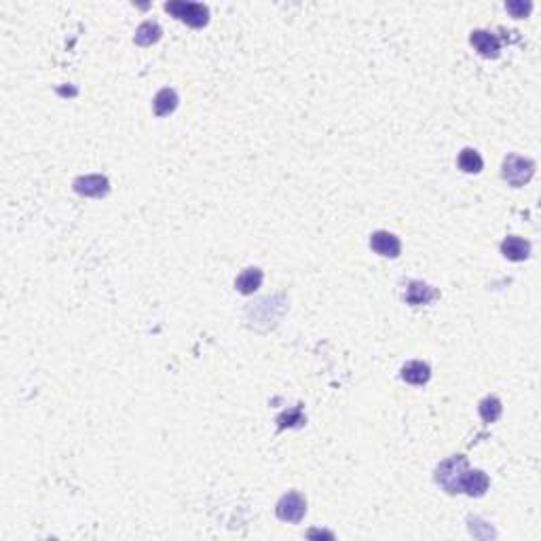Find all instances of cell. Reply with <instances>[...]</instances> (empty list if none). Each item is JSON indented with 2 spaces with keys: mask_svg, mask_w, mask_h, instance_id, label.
I'll return each mask as SVG.
<instances>
[{
  "mask_svg": "<svg viewBox=\"0 0 541 541\" xmlns=\"http://www.w3.org/2000/svg\"><path fill=\"white\" fill-rule=\"evenodd\" d=\"M469 42L474 45V49L482 55V57H497L501 51V42L495 34L486 32V30H474L469 36Z\"/></svg>",
  "mask_w": 541,
  "mask_h": 541,
  "instance_id": "52a82bcc",
  "label": "cell"
},
{
  "mask_svg": "<svg viewBox=\"0 0 541 541\" xmlns=\"http://www.w3.org/2000/svg\"><path fill=\"white\" fill-rule=\"evenodd\" d=\"M467 472V459L457 455L450 457L446 461H442L435 469V482L448 493V495H457L461 493V480L463 474Z\"/></svg>",
  "mask_w": 541,
  "mask_h": 541,
  "instance_id": "6da1fadb",
  "label": "cell"
},
{
  "mask_svg": "<svg viewBox=\"0 0 541 541\" xmlns=\"http://www.w3.org/2000/svg\"><path fill=\"white\" fill-rule=\"evenodd\" d=\"M165 11L184 21L190 28H203L210 21V8L201 2H184V0H173L165 2Z\"/></svg>",
  "mask_w": 541,
  "mask_h": 541,
  "instance_id": "7a4b0ae2",
  "label": "cell"
},
{
  "mask_svg": "<svg viewBox=\"0 0 541 541\" xmlns=\"http://www.w3.org/2000/svg\"><path fill=\"white\" fill-rule=\"evenodd\" d=\"M275 514L279 520L283 523H300L307 514V501L300 493L292 491V493H285L279 501H277V508H275Z\"/></svg>",
  "mask_w": 541,
  "mask_h": 541,
  "instance_id": "277c9868",
  "label": "cell"
},
{
  "mask_svg": "<svg viewBox=\"0 0 541 541\" xmlns=\"http://www.w3.org/2000/svg\"><path fill=\"white\" fill-rule=\"evenodd\" d=\"M438 290H433L429 283H423V281H408L406 285V302L412 304V307H421V304H429L438 298Z\"/></svg>",
  "mask_w": 541,
  "mask_h": 541,
  "instance_id": "ba28073f",
  "label": "cell"
},
{
  "mask_svg": "<svg viewBox=\"0 0 541 541\" xmlns=\"http://www.w3.org/2000/svg\"><path fill=\"white\" fill-rule=\"evenodd\" d=\"M277 423H279V429H285V427H296V425H302V423H304V416H302L300 408H292L290 412H283V414H279Z\"/></svg>",
  "mask_w": 541,
  "mask_h": 541,
  "instance_id": "e0dca14e",
  "label": "cell"
},
{
  "mask_svg": "<svg viewBox=\"0 0 541 541\" xmlns=\"http://www.w3.org/2000/svg\"><path fill=\"white\" fill-rule=\"evenodd\" d=\"M501 254L508 258V261H514V263H520V261H527L529 254H531V244L523 237H506L503 244H501Z\"/></svg>",
  "mask_w": 541,
  "mask_h": 541,
  "instance_id": "30bf717a",
  "label": "cell"
},
{
  "mask_svg": "<svg viewBox=\"0 0 541 541\" xmlns=\"http://www.w3.org/2000/svg\"><path fill=\"white\" fill-rule=\"evenodd\" d=\"M506 8L508 13H512V17H527L533 8L531 2H525V0H512V2H506Z\"/></svg>",
  "mask_w": 541,
  "mask_h": 541,
  "instance_id": "ac0fdd59",
  "label": "cell"
},
{
  "mask_svg": "<svg viewBox=\"0 0 541 541\" xmlns=\"http://www.w3.org/2000/svg\"><path fill=\"white\" fill-rule=\"evenodd\" d=\"M429 377H431L429 366L425 362H418V360L408 362V364H404V368H402V379H404L406 383H410V385H425L429 381Z\"/></svg>",
  "mask_w": 541,
  "mask_h": 541,
  "instance_id": "8fae6325",
  "label": "cell"
},
{
  "mask_svg": "<svg viewBox=\"0 0 541 541\" xmlns=\"http://www.w3.org/2000/svg\"><path fill=\"white\" fill-rule=\"evenodd\" d=\"M74 190L83 197H106L110 190V182L106 176L93 173V176H81L74 180Z\"/></svg>",
  "mask_w": 541,
  "mask_h": 541,
  "instance_id": "5b68a950",
  "label": "cell"
},
{
  "mask_svg": "<svg viewBox=\"0 0 541 541\" xmlns=\"http://www.w3.org/2000/svg\"><path fill=\"white\" fill-rule=\"evenodd\" d=\"M478 410H480V416H482L484 423H495V421L501 416V412H503V404H501L499 398L489 396V398H484V400L480 402Z\"/></svg>",
  "mask_w": 541,
  "mask_h": 541,
  "instance_id": "2e32d148",
  "label": "cell"
},
{
  "mask_svg": "<svg viewBox=\"0 0 541 541\" xmlns=\"http://www.w3.org/2000/svg\"><path fill=\"white\" fill-rule=\"evenodd\" d=\"M263 270L256 269V267H250L246 269L235 281V287L241 292V294H254L261 285H263Z\"/></svg>",
  "mask_w": 541,
  "mask_h": 541,
  "instance_id": "4fadbf2b",
  "label": "cell"
},
{
  "mask_svg": "<svg viewBox=\"0 0 541 541\" xmlns=\"http://www.w3.org/2000/svg\"><path fill=\"white\" fill-rule=\"evenodd\" d=\"M535 173V161L520 154H508L501 165V176L510 186H525Z\"/></svg>",
  "mask_w": 541,
  "mask_h": 541,
  "instance_id": "3957f363",
  "label": "cell"
},
{
  "mask_svg": "<svg viewBox=\"0 0 541 541\" xmlns=\"http://www.w3.org/2000/svg\"><path fill=\"white\" fill-rule=\"evenodd\" d=\"M178 93L173 91V89H169V87H165V89H161L156 96H154V102H152V106H154V115L156 117H167V115H171L176 108H178Z\"/></svg>",
  "mask_w": 541,
  "mask_h": 541,
  "instance_id": "7c38bea8",
  "label": "cell"
},
{
  "mask_svg": "<svg viewBox=\"0 0 541 541\" xmlns=\"http://www.w3.org/2000/svg\"><path fill=\"white\" fill-rule=\"evenodd\" d=\"M370 248L385 256V258H398L400 252H402V244L400 239L394 235V233H387V231H377L370 235Z\"/></svg>",
  "mask_w": 541,
  "mask_h": 541,
  "instance_id": "8992f818",
  "label": "cell"
},
{
  "mask_svg": "<svg viewBox=\"0 0 541 541\" xmlns=\"http://www.w3.org/2000/svg\"><path fill=\"white\" fill-rule=\"evenodd\" d=\"M484 167V161L482 156L478 154V150L474 148H463L461 154H459V169L465 171V173H480Z\"/></svg>",
  "mask_w": 541,
  "mask_h": 541,
  "instance_id": "9a60e30c",
  "label": "cell"
},
{
  "mask_svg": "<svg viewBox=\"0 0 541 541\" xmlns=\"http://www.w3.org/2000/svg\"><path fill=\"white\" fill-rule=\"evenodd\" d=\"M491 486L489 476L482 469H467L461 480V493H467L469 497H482Z\"/></svg>",
  "mask_w": 541,
  "mask_h": 541,
  "instance_id": "9c48e42d",
  "label": "cell"
},
{
  "mask_svg": "<svg viewBox=\"0 0 541 541\" xmlns=\"http://www.w3.org/2000/svg\"><path fill=\"white\" fill-rule=\"evenodd\" d=\"M161 34H163V30L156 21H144L137 25L134 40L139 47H148V45H154L161 38Z\"/></svg>",
  "mask_w": 541,
  "mask_h": 541,
  "instance_id": "5bb4252c",
  "label": "cell"
}]
</instances>
